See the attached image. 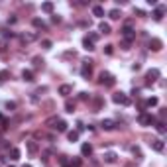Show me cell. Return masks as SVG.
Returning <instances> with one entry per match:
<instances>
[{
	"label": "cell",
	"mask_w": 167,
	"mask_h": 167,
	"mask_svg": "<svg viewBox=\"0 0 167 167\" xmlns=\"http://www.w3.org/2000/svg\"><path fill=\"white\" fill-rule=\"evenodd\" d=\"M93 16H97V18H104V8L102 6H93Z\"/></svg>",
	"instance_id": "17"
},
{
	"label": "cell",
	"mask_w": 167,
	"mask_h": 167,
	"mask_svg": "<svg viewBox=\"0 0 167 167\" xmlns=\"http://www.w3.org/2000/svg\"><path fill=\"white\" fill-rule=\"evenodd\" d=\"M83 130H85V126H83V124L79 122V124H77V132H83Z\"/></svg>",
	"instance_id": "41"
},
{
	"label": "cell",
	"mask_w": 167,
	"mask_h": 167,
	"mask_svg": "<svg viewBox=\"0 0 167 167\" xmlns=\"http://www.w3.org/2000/svg\"><path fill=\"white\" fill-rule=\"evenodd\" d=\"M141 104H144V108H145V106H149V108H152V106H157V98L152 97V98L145 100V102H141Z\"/></svg>",
	"instance_id": "22"
},
{
	"label": "cell",
	"mask_w": 167,
	"mask_h": 167,
	"mask_svg": "<svg viewBox=\"0 0 167 167\" xmlns=\"http://www.w3.org/2000/svg\"><path fill=\"white\" fill-rule=\"evenodd\" d=\"M81 153L85 157H90V155H93V145H90V144H83L81 145Z\"/></svg>",
	"instance_id": "12"
},
{
	"label": "cell",
	"mask_w": 167,
	"mask_h": 167,
	"mask_svg": "<svg viewBox=\"0 0 167 167\" xmlns=\"http://www.w3.org/2000/svg\"><path fill=\"white\" fill-rule=\"evenodd\" d=\"M32 24H33V28H41V30L45 28V22H43L41 18H33V20H32Z\"/></svg>",
	"instance_id": "21"
},
{
	"label": "cell",
	"mask_w": 167,
	"mask_h": 167,
	"mask_svg": "<svg viewBox=\"0 0 167 167\" xmlns=\"http://www.w3.org/2000/svg\"><path fill=\"white\" fill-rule=\"evenodd\" d=\"M165 10H167V8L163 6V4H161V6H157L155 8V10H153V20H155V22H161V20H163V14H165Z\"/></svg>",
	"instance_id": "8"
},
{
	"label": "cell",
	"mask_w": 167,
	"mask_h": 167,
	"mask_svg": "<svg viewBox=\"0 0 167 167\" xmlns=\"http://www.w3.org/2000/svg\"><path fill=\"white\" fill-rule=\"evenodd\" d=\"M28 152H30V153H36L37 152V144H36V141H28Z\"/></svg>",
	"instance_id": "27"
},
{
	"label": "cell",
	"mask_w": 167,
	"mask_h": 167,
	"mask_svg": "<svg viewBox=\"0 0 167 167\" xmlns=\"http://www.w3.org/2000/svg\"><path fill=\"white\" fill-rule=\"evenodd\" d=\"M112 102L122 104V106H128V104H130V97H128L126 93H122V90H120V93H114V94H112Z\"/></svg>",
	"instance_id": "1"
},
{
	"label": "cell",
	"mask_w": 167,
	"mask_h": 167,
	"mask_svg": "<svg viewBox=\"0 0 167 167\" xmlns=\"http://www.w3.org/2000/svg\"><path fill=\"white\" fill-rule=\"evenodd\" d=\"M10 159H14V161L20 159V149H18V148H12V149H10Z\"/></svg>",
	"instance_id": "25"
},
{
	"label": "cell",
	"mask_w": 167,
	"mask_h": 167,
	"mask_svg": "<svg viewBox=\"0 0 167 167\" xmlns=\"http://www.w3.org/2000/svg\"><path fill=\"white\" fill-rule=\"evenodd\" d=\"M120 32H122V36H124V41H130V43H132V41L136 39V30H132L130 24H126Z\"/></svg>",
	"instance_id": "2"
},
{
	"label": "cell",
	"mask_w": 167,
	"mask_h": 167,
	"mask_svg": "<svg viewBox=\"0 0 167 167\" xmlns=\"http://www.w3.org/2000/svg\"><path fill=\"white\" fill-rule=\"evenodd\" d=\"M71 93H73V87L71 85H61L59 87V94H63V97H69Z\"/></svg>",
	"instance_id": "14"
},
{
	"label": "cell",
	"mask_w": 167,
	"mask_h": 167,
	"mask_svg": "<svg viewBox=\"0 0 167 167\" xmlns=\"http://www.w3.org/2000/svg\"><path fill=\"white\" fill-rule=\"evenodd\" d=\"M2 36H4V37H14V32H10V30H2Z\"/></svg>",
	"instance_id": "36"
},
{
	"label": "cell",
	"mask_w": 167,
	"mask_h": 167,
	"mask_svg": "<svg viewBox=\"0 0 167 167\" xmlns=\"http://www.w3.org/2000/svg\"><path fill=\"white\" fill-rule=\"evenodd\" d=\"M16 108V102H10V100H8L6 102V110H14Z\"/></svg>",
	"instance_id": "37"
},
{
	"label": "cell",
	"mask_w": 167,
	"mask_h": 167,
	"mask_svg": "<svg viewBox=\"0 0 167 167\" xmlns=\"http://www.w3.org/2000/svg\"><path fill=\"white\" fill-rule=\"evenodd\" d=\"M134 12H136L138 16H145V12H144V10H140V8H136V10H134Z\"/></svg>",
	"instance_id": "39"
},
{
	"label": "cell",
	"mask_w": 167,
	"mask_h": 167,
	"mask_svg": "<svg viewBox=\"0 0 167 167\" xmlns=\"http://www.w3.org/2000/svg\"><path fill=\"white\" fill-rule=\"evenodd\" d=\"M108 16H110L112 20H120V16H122V14H120V10H118V8H114V10H110V12H108Z\"/></svg>",
	"instance_id": "24"
},
{
	"label": "cell",
	"mask_w": 167,
	"mask_h": 167,
	"mask_svg": "<svg viewBox=\"0 0 167 167\" xmlns=\"http://www.w3.org/2000/svg\"><path fill=\"white\" fill-rule=\"evenodd\" d=\"M161 47H163V41H161L159 37H152V39H149V49H152V51H159Z\"/></svg>",
	"instance_id": "9"
},
{
	"label": "cell",
	"mask_w": 167,
	"mask_h": 167,
	"mask_svg": "<svg viewBox=\"0 0 167 167\" xmlns=\"http://www.w3.org/2000/svg\"><path fill=\"white\" fill-rule=\"evenodd\" d=\"M67 126H69V124H67L65 120H59V122H57V124H55L53 128H55L57 132H67Z\"/></svg>",
	"instance_id": "16"
},
{
	"label": "cell",
	"mask_w": 167,
	"mask_h": 167,
	"mask_svg": "<svg viewBox=\"0 0 167 167\" xmlns=\"http://www.w3.org/2000/svg\"><path fill=\"white\" fill-rule=\"evenodd\" d=\"M36 37H37L36 33H22V36H20V39H22V43H32Z\"/></svg>",
	"instance_id": "13"
},
{
	"label": "cell",
	"mask_w": 167,
	"mask_h": 167,
	"mask_svg": "<svg viewBox=\"0 0 167 167\" xmlns=\"http://www.w3.org/2000/svg\"><path fill=\"white\" fill-rule=\"evenodd\" d=\"M16 20H18L16 16H10V18H8V24H16Z\"/></svg>",
	"instance_id": "40"
},
{
	"label": "cell",
	"mask_w": 167,
	"mask_h": 167,
	"mask_svg": "<svg viewBox=\"0 0 167 167\" xmlns=\"http://www.w3.org/2000/svg\"><path fill=\"white\" fill-rule=\"evenodd\" d=\"M138 122H140L141 126H152V124H155V118H153L152 114H148V112H141V114L138 116Z\"/></svg>",
	"instance_id": "3"
},
{
	"label": "cell",
	"mask_w": 167,
	"mask_h": 167,
	"mask_svg": "<svg viewBox=\"0 0 167 167\" xmlns=\"http://www.w3.org/2000/svg\"><path fill=\"white\" fill-rule=\"evenodd\" d=\"M41 47H43V49H51V41H49V39H43V41H41Z\"/></svg>",
	"instance_id": "34"
},
{
	"label": "cell",
	"mask_w": 167,
	"mask_h": 167,
	"mask_svg": "<svg viewBox=\"0 0 167 167\" xmlns=\"http://www.w3.org/2000/svg\"><path fill=\"white\" fill-rule=\"evenodd\" d=\"M102 157H104V161H106V163H116V159H118V155H116L114 152H106Z\"/></svg>",
	"instance_id": "11"
},
{
	"label": "cell",
	"mask_w": 167,
	"mask_h": 167,
	"mask_svg": "<svg viewBox=\"0 0 167 167\" xmlns=\"http://www.w3.org/2000/svg\"><path fill=\"white\" fill-rule=\"evenodd\" d=\"M100 128H102V130H114L116 128V122L114 120H102V122H100Z\"/></svg>",
	"instance_id": "10"
},
{
	"label": "cell",
	"mask_w": 167,
	"mask_h": 167,
	"mask_svg": "<svg viewBox=\"0 0 167 167\" xmlns=\"http://www.w3.org/2000/svg\"><path fill=\"white\" fill-rule=\"evenodd\" d=\"M132 153H134V155L138 157V159H140V157H141V149L138 148V145H132Z\"/></svg>",
	"instance_id": "31"
},
{
	"label": "cell",
	"mask_w": 167,
	"mask_h": 167,
	"mask_svg": "<svg viewBox=\"0 0 167 167\" xmlns=\"http://www.w3.org/2000/svg\"><path fill=\"white\" fill-rule=\"evenodd\" d=\"M67 138H69V141H79V132H77V130L67 132Z\"/></svg>",
	"instance_id": "20"
},
{
	"label": "cell",
	"mask_w": 167,
	"mask_h": 167,
	"mask_svg": "<svg viewBox=\"0 0 167 167\" xmlns=\"http://www.w3.org/2000/svg\"><path fill=\"white\" fill-rule=\"evenodd\" d=\"M33 63H36V67H43V59L41 57H33Z\"/></svg>",
	"instance_id": "35"
},
{
	"label": "cell",
	"mask_w": 167,
	"mask_h": 167,
	"mask_svg": "<svg viewBox=\"0 0 167 167\" xmlns=\"http://www.w3.org/2000/svg\"><path fill=\"white\" fill-rule=\"evenodd\" d=\"M41 10L47 12V14H51V12H53V4L51 2H43V4H41Z\"/></svg>",
	"instance_id": "23"
},
{
	"label": "cell",
	"mask_w": 167,
	"mask_h": 167,
	"mask_svg": "<svg viewBox=\"0 0 167 167\" xmlns=\"http://www.w3.org/2000/svg\"><path fill=\"white\" fill-rule=\"evenodd\" d=\"M112 51H114V45H104V53H106V55H112Z\"/></svg>",
	"instance_id": "33"
},
{
	"label": "cell",
	"mask_w": 167,
	"mask_h": 167,
	"mask_svg": "<svg viewBox=\"0 0 167 167\" xmlns=\"http://www.w3.org/2000/svg\"><path fill=\"white\" fill-rule=\"evenodd\" d=\"M155 130L159 134H165V124L163 122H155Z\"/></svg>",
	"instance_id": "30"
},
{
	"label": "cell",
	"mask_w": 167,
	"mask_h": 167,
	"mask_svg": "<svg viewBox=\"0 0 167 167\" xmlns=\"http://www.w3.org/2000/svg\"><path fill=\"white\" fill-rule=\"evenodd\" d=\"M24 167H32V165H30V163H26V165H24Z\"/></svg>",
	"instance_id": "43"
},
{
	"label": "cell",
	"mask_w": 167,
	"mask_h": 167,
	"mask_svg": "<svg viewBox=\"0 0 167 167\" xmlns=\"http://www.w3.org/2000/svg\"><path fill=\"white\" fill-rule=\"evenodd\" d=\"M93 61L90 59H87L85 63H83V67H81V75H83V79H90L93 77Z\"/></svg>",
	"instance_id": "5"
},
{
	"label": "cell",
	"mask_w": 167,
	"mask_h": 167,
	"mask_svg": "<svg viewBox=\"0 0 167 167\" xmlns=\"http://www.w3.org/2000/svg\"><path fill=\"white\" fill-rule=\"evenodd\" d=\"M83 47H85L87 51H93V49H94V43L89 39V37H85V39H83Z\"/></svg>",
	"instance_id": "18"
},
{
	"label": "cell",
	"mask_w": 167,
	"mask_h": 167,
	"mask_svg": "<svg viewBox=\"0 0 167 167\" xmlns=\"http://www.w3.org/2000/svg\"><path fill=\"white\" fill-rule=\"evenodd\" d=\"M149 145H152L153 149H155V152H163L165 149V145H163V140H161V138H152V141H149Z\"/></svg>",
	"instance_id": "6"
},
{
	"label": "cell",
	"mask_w": 167,
	"mask_h": 167,
	"mask_svg": "<svg viewBox=\"0 0 167 167\" xmlns=\"http://www.w3.org/2000/svg\"><path fill=\"white\" fill-rule=\"evenodd\" d=\"M98 32H100V33H110V32H112V30H110V24L102 22V24L98 26Z\"/></svg>",
	"instance_id": "19"
},
{
	"label": "cell",
	"mask_w": 167,
	"mask_h": 167,
	"mask_svg": "<svg viewBox=\"0 0 167 167\" xmlns=\"http://www.w3.org/2000/svg\"><path fill=\"white\" fill-rule=\"evenodd\" d=\"M98 83L100 85H106V87H114V77H112L110 73H106V71H102V73H100V79H98Z\"/></svg>",
	"instance_id": "4"
},
{
	"label": "cell",
	"mask_w": 167,
	"mask_h": 167,
	"mask_svg": "<svg viewBox=\"0 0 167 167\" xmlns=\"http://www.w3.org/2000/svg\"><path fill=\"white\" fill-rule=\"evenodd\" d=\"M51 22H53V24H59L61 18H59V16H51Z\"/></svg>",
	"instance_id": "38"
},
{
	"label": "cell",
	"mask_w": 167,
	"mask_h": 167,
	"mask_svg": "<svg viewBox=\"0 0 167 167\" xmlns=\"http://www.w3.org/2000/svg\"><path fill=\"white\" fill-rule=\"evenodd\" d=\"M145 79H148V85L155 83L157 79H159V69H149L148 73H145Z\"/></svg>",
	"instance_id": "7"
},
{
	"label": "cell",
	"mask_w": 167,
	"mask_h": 167,
	"mask_svg": "<svg viewBox=\"0 0 167 167\" xmlns=\"http://www.w3.org/2000/svg\"><path fill=\"white\" fill-rule=\"evenodd\" d=\"M81 100H89V94H87V93H81Z\"/></svg>",
	"instance_id": "42"
},
{
	"label": "cell",
	"mask_w": 167,
	"mask_h": 167,
	"mask_svg": "<svg viewBox=\"0 0 167 167\" xmlns=\"http://www.w3.org/2000/svg\"><path fill=\"white\" fill-rule=\"evenodd\" d=\"M57 122H59V118H57V116H51V118H47V120H45V126H55V124Z\"/></svg>",
	"instance_id": "26"
},
{
	"label": "cell",
	"mask_w": 167,
	"mask_h": 167,
	"mask_svg": "<svg viewBox=\"0 0 167 167\" xmlns=\"http://www.w3.org/2000/svg\"><path fill=\"white\" fill-rule=\"evenodd\" d=\"M10 77V71H0V81H8Z\"/></svg>",
	"instance_id": "32"
},
{
	"label": "cell",
	"mask_w": 167,
	"mask_h": 167,
	"mask_svg": "<svg viewBox=\"0 0 167 167\" xmlns=\"http://www.w3.org/2000/svg\"><path fill=\"white\" fill-rule=\"evenodd\" d=\"M65 110L67 112H73L75 110V102H73V100H67V102H65Z\"/></svg>",
	"instance_id": "29"
},
{
	"label": "cell",
	"mask_w": 167,
	"mask_h": 167,
	"mask_svg": "<svg viewBox=\"0 0 167 167\" xmlns=\"http://www.w3.org/2000/svg\"><path fill=\"white\" fill-rule=\"evenodd\" d=\"M69 165H71V167H81V165H83V161L79 159V157H73V159L69 161Z\"/></svg>",
	"instance_id": "28"
},
{
	"label": "cell",
	"mask_w": 167,
	"mask_h": 167,
	"mask_svg": "<svg viewBox=\"0 0 167 167\" xmlns=\"http://www.w3.org/2000/svg\"><path fill=\"white\" fill-rule=\"evenodd\" d=\"M22 79H24V81H28V83H32V81H33V71L24 69V71H22Z\"/></svg>",
	"instance_id": "15"
}]
</instances>
